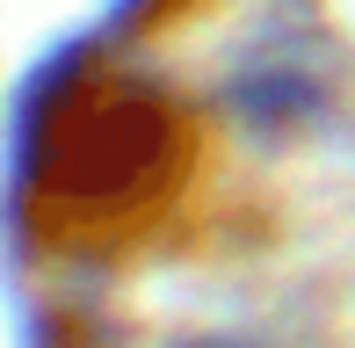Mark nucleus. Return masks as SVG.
I'll use <instances>...</instances> for the list:
<instances>
[{
  "label": "nucleus",
  "mask_w": 355,
  "mask_h": 348,
  "mask_svg": "<svg viewBox=\"0 0 355 348\" xmlns=\"http://www.w3.org/2000/svg\"><path fill=\"white\" fill-rule=\"evenodd\" d=\"M189 160H196L189 116L153 80L116 66H80L51 80L29 123V225L66 247L153 232L182 196Z\"/></svg>",
  "instance_id": "nucleus-1"
},
{
  "label": "nucleus",
  "mask_w": 355,
  "mask_h": 348,
  "mask_svg": "<svg viewBox=\"0 0 355 348\" xmlns=\"http://www.w3.org/2000/svg\"><path fill=\"white\" fill-rule=\"evenodd\" d=\"M189 348H239V341H189Z\"/></svg>",
  "instance_id": "nucleus-2"
}]
</instances>
